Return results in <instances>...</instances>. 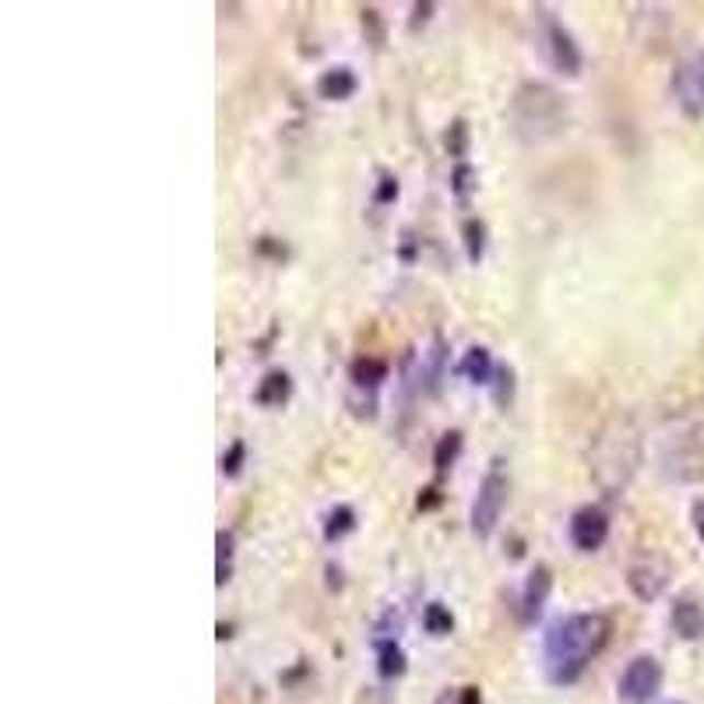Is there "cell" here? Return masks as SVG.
Segmentation results:
<instances>
[{
  "mask_svg": "<svg viewBox=\"0 0 704 704\" xmlns=\"http://www.w3.org/2000/svg\"><path fill=\"white\" fill-rule=\"evenodd\" d=\"M610 641V616L602 613H575L564 616L546 634V673L553 683H578L589 666Z\"/></svg>",
  "mask_w": 704,
  "mask_h": 704,
  "instance_id": "1",
  "label": "cell"
},
{
  "mask_svg": "<svg viewBox=\"0 0 704 704\" xmlns=\"http://www.w3.org/2000/svg\"><path fill=\"white\" fill-rule=\"evenodd\" d=\"M638 458H641L638 433H634L627 423H620V419H613V423L595 438L592 473H595L602 490L616 493V490H624V486L631 482L634 468H638Z\"/></svg>",
  "mask_w": 704,
  "mask_h": 704,
  "instance_id": "2",
  "label": "cell"
},
{
  "mask_svg": "<svg viewBox=\"0 0 704 704\" xmlns=\"http://www.w3.org/2000/svg\"><path fill=\"white\" fill-rule=\"evenodd\" d=\"M514 127L525 141H546L564 127V99L549 86H522L514 95Z\"/></svg>",
  "mask_w": 704,
  "mask_h": 704,
  "instance_id": "3",
  "label": "cell"
},
{
  "mask_svg": "<svg viewBox=\"0 0 704 704\" xmlns=\"http://www.w3.org/2000/svg\"><path fill=\"white\" fill-rule=\"evenodd\" d=\"M500 465H504V462L490 465V473L482 476L479 493L473 500V535H476V540H490L497 522H500V514H504V504H508L511 482H508L504 468H500Z\"/></svg>",
  "mask_w": 704,
  "mask_h": 704,
  "instance_id": "4",
  "label": "cell"
},
{
  "mask_svg": "<svg viewBox=\"0 0 704 704\" xmlns=\"http://www.w3.org/2000/svg\"><path fill=\"white\" fill-rule=\"evenodd\" d=\"M620 701L624 704H648L656 701V694L662 691V666L656 656H638L631 659L624 677H620Z\"/></svg>",
  "mask_w": 704,
  "mask_h": 704,
  "instance_id": "5",
  "label": "cell"
},
{
  "mask_svg": "<svg viewBox=\"0 0 704 704\" xmlns=\"http://www.w3.org/2000/svg\"><path fill=\"white\" fill-rule=\"evenodd\" d=\"M673 95L691 121H704V49L683 57L673 71Z\"/></svg>",
  "mask_w": 704,
  "mask_h": 704,
  "instance_id": "6",
  "label": "cell"
},
{
  "mask_svg": "<svg viewBox=\"0 0 704 704\" xmlns=\"http://www.w3.org/2000/svg\"><path fill=\"white\" fill-rule=\"evenodd\" d=\"M540 22H543V49H546L549 64L557 67L560 75L578 78L584 60H581V49H578L575 36H571V32H567L557 19H553L549 11H540Z\"/></svg>",
  "mask_w": 704,
  "mask_h": 704,
  "instance_id": "7",
  "label": "cell"
},
{
  "mask_svg": "<svg viewBox=\"0 0 704 704\" xmlns=\"http://www.w3.org/2000/svg\"><path fill=\"white\" fill-rule=\"evenodd\" d=\"M610 540V518L602 508H578L575 518H571V543L581 549V553H595L602 543Z\"/></svg>",
  "mask_w": 704,
  "mask_h": 704,
  "instance_id": "8",
  "label": "cell"
},
{
  "mask_svg": "<svg viewBox=\"0 0 704 704\" xmlns=\"http://www.w3.org/2000/svg\"><path fill=\"white\" fill-rule=\"evenodd\" d=\"M549 589H553V571L546 564H535L532 575L525 581V592H522V624H535L549 599Z\"/></svg>",
  "mask_w": 704,
  "mask_h": 704,
  "instance_id": "9",
  "label": "cell"
},
{
  "mask_svg": "<svg viewBox=\"0 0 704 704\" xmlns=\"http://www.w3.org/2000/svg\"><path fill=\"white\" fill-rule=\"evenodd\" d=\"M666 567L656 564V560H645V564H634L631 571H627V589L638 595L641 602H651V599H659L662 589H666Z\"/></svg>",
  "mask_w": 704,
  "mask_h": 704,
  "instance_id": "10",
  "label": "cell"
},
{
  "mask_svg": "<svg viewBox=\"0 0 704 704\" xmlns=\"http://www.w3.org/2000/svg\"><path fill=\"white\" fill-rule=\"evenodd\" d=\"M356 89H360V81L349 67H331V71L317 78V95L328 99V103H345V99L356 95Z\"/></svg>",
  "mask_w": 704,
  "mask_h": 704,
  "instance_id": "11",
  "label": "cell"
},
{
  "mask_svg": "<svg viewBox=\"0 0 704 704\" xmlns=\"http://www.w3.org/2000/svg\"><path fill=\"white\" fill-rule=\"evenodd\" d=\"M669 620H673V631L680 634L683 641L704 638V610L697 606L694 599H677V602H673V613H669Z\"/></svg>",
  "mask_w": 704,
  "mask_h": 704,
  "instance_id": "12",
  "label": "cell"
},
{
  "mask_svg": "<svg viewBox=\"0 0 704 704\" xmlns=\"http://www.w3.org/2000/svg\"><path fill=\"white\" fill-rule=\"evenodd\" d=\"M458 374L468 377L473 384H493V374H497V366L490 360V349H482V345H473L462 356L458 363Z\"/></svg>",
  "mask_w": 704,
  "mask_h": 704,
  "instance_id": "13",
  "label": "cell"
},
{
  "mask_svg": "<svg viewBox=\"0 0 704 704\" xmlns=\"http://www.w3.org/2000/svg\"><path fill=\"white\" fill-rule=\"evenodd\" d=\"M293 395V381L286 371H272V374H264V381L258 384V391H254V401L258 406H282Z\"/></svg>",
  "mask_w": 704,
  "mask_h": 704,
  "instance_id": "14",
  "label": "cell"
},
{
  "mask_svg": "<svg viewBox=\"0 0 704 704\" xmlns=\"http://www.w3.org/2000/svg\"><path fill=\"white\" fill-rule=\"evenodd\" d=\"M349 377L356 388H377L381 381H388V363L374 360V356H360L356 363L349 366Z\"/></svg>",
  "mask_w": 704,
  "mask_h": 704,
  "instance_id": "15",
  "label": "cell"
},
{
  "mask_svg": "<svg viewBox=\"0 0 704 704\" xmlns=\"http://www.w3.org/2000/svg\"><path fill=\"white\" fill-rule=\"evenodd\" d=\"M377 673L384 680H395L406 673V651L398 648L395 638H381L377 641Z\"/></svg>",
  "mask_w": 704,
  "mask_h": 704,
  "instance_id": "16",
  "label": "cell"
},
{
  "mask_svg": "<svg viewBox=\"0 0 704 704\" xmlns=\"http://www.w3.org/2000/svg\"><path fill=\"white\" fill-rule=\"evenodd\" d=\"M352 529H356V511H352L349 504H339V508L328 511V522H325V540L328 543L345 540Z\"/></svg>",
  "mask_w": 704,
  "mask_h": 704,
  "instance_id": "17",
  "label": "cell"
},
{
  "mask_svg": "<svg viewBox=\"0 0 704 704\" xmlns=\"http://www.w3.org/2000/svg\"><path fill=\"white\" fill-rule=\"evenodd\" d=\"M423 627H427V634H433V638H444V634L455 631V616H451L444 602H430L423 610Z\"/></svg>",
  "mask_w": 704,
  "mask_h": 704,
  "instance_id": "18",
  "label": "cell"
},
{
  "mask_svg": "<svg viewBox=\"0 0 704 704\" xmlns=\"http://www.w3.org/2000/svg\"><path fill=\"white\" fill-rule=\"evenodd\" d=\"M462 240H465V254L473 264L482 261V250H486V226L479 219H465L462 223Z\"/></svg>",
  "mask_w": 704,
  "mask_h": 704,
  "instance_id": "19",
  "label": "cell"
},
{
  "mask_svg": "<svg viewBox=\"0 0 704 704\" xmlns=\"http://www.w3.org/2000/svg\"><path fill=\"white\" fill-rule=\"evenodd\" d=\"M215 546H219V557H215V584H226L232 578V532L215 535Z\"/></svg>",
  "mask_w": 704,
  "mask_h": 704,
  "instance_id": "20",
  "label": "cell"
},
{
  "mask_svg": "<svg viewBox=\"0 0 704 704\" xmlns=\"http://www.w3.org/2000/svg\"><path fill=\"white\" fill-rule=\"evenodd\" d=\"M458 451H462V433H458V430L444 433L441 444H438V451H433V468H438V473L451 468V465H455V458H458Z\"/></svg>",
  "mask_w": 704,
  "mask_h": 704,
  "instance_id": "21",
  "label": "cell"
},
{
  "mask_svg": "<svg viewBox=\"0 0 704 704\" xmlns=\"http://www.w3.org/2000/svg\"><path fill=\"white\" fill-rule=\"evenodd\" d=\"M476 180H479V173L473 170V166L458 162L455 170H451V194H455L458 201H468V197H473V191H476Z\"/></svg>",
  "mask_w": 704,
  "mask_h": 704,
  "instance_id": "22",
  "label": "cell"
},
{
  "mask_svg": "<svg viewBox=\"0 0 704 704\" xmlns=\"http://www.w3.org/2000/svg\"><path fill=\"white\" fill-rule=\"evenodd\" d=\"M493 398H497V406H511V398H514V371L511 366H497V374H493Z\"/></svg>",
  "mask_w": 704,
  "mask_h": 704,
  "instance_id": "23",
  "label": "cell"
},
{
  "mask_svg": "<svg viewBox=\"0 0 704 704\" xmlns=\"http://www.w3.org/2000/svg\"><path fill=\"white\" fill-rule=\"evenodd\" d=\"M444 145H447V156H455V159L462 162V156L468 152V124H465V121H455V124H451Z\"/></svg>",
  "mask_w": 704,
  "mask_h": 704,
  "instance_id": "24",
  "label": "cell"
},
{
  "mask_svg": "<svg viewBox=\"0 0 704 704\" xmlns=\"http://www.w3.org/2000/svg\"><path fill=\"white\" fill-rule=\"evenodd\" d=\"M433 704H482V691L479 686H455V691H444Z\"/></svg>",
  "mask_w": 704,
  "mask_h": 704,
  "instance_id": "25",
  "label": "cell"
},
{
  "mask_svg": "<svg viewBox=\"0 0 704 704\" xmlns=\"http://www.w3.org/2000/svg\"><path fill=\"white\" fill-rule=\"evenodd\" d=\"M243 458H247V444H243V441H232L229 451L223 455V473H226V476H240Z\"/></svg>",
  "mask_w": 704,
  "mask_h": 704,
  "instance_id": "26",
  "label": "cell"
},
{
  "mask_svg": "<svg viewBox=\"0 0 704 704\" xmlns=\"http://www.w3.org/2000/svg\"><path fill=\"white\" fill-rule=\"evenodd\" d=\"M395 197H398V180L391 173H384L381 183H377V191H374V201H377V205H391Z\"/></svg>",
  "mask_w": 704,
  "mask_h": 704,
  "instance_id": "27",
  "label": "cell"
},
{
  "mask_svg": "<svg viewBox=\"0 0 704 704\" xmlns=\"http://www.w3.org/2000/svg\"><path fill=\"white\" fill-rule=\"evenodd\" d=\"M691 518H694V532H697V540L704 543V500H697L694 511H691Z\"/></svg>",
  "mask_w": 704,
  "mask_h": 704,
  "instance_id": "28",
  "label": "cell"
},
{
  "mask_svg": "<svg viewBox=\"0 0 704 704\" xmlns=\"http://www.w3.org/2000/svg\"><path fill=\"white\" fill-rule=\"evenodd\" d=\"M416 19H412V29H419V22H430V14H433V4L427 0V4H416Z\"/></svg>",
  "mask_w": 704,
  "mask_h": 704,
  "instance_id": "29",
  "label": "cell"
},
{
  "mask_svg": "<svg viewBox=\"0 0 704 704\" xmlns=\"http://www.w3.org/2000/svg\"><path fill=\"white\" fill-rule=\"evenodd\" d=\"M419 508H423V511L438 508V490H423V497H419Z\"/></svg>",
  "mask_w": 704,
  "mask_h": 704,
  "instance_id": "30",
  "label": "cell"
}]
</instances>
